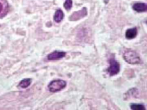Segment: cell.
<instances>
[{
    "mask_svg": "<svg viewBox=\"0 0 147 110\" xmlns=\"http://www.w3.org/2000/svg\"><path fill=\"white\" fill-rule=\"evenodd\" d=\"M123 58L126 62L130 64H139L142 62L139 54L133 50H128L125 52Z\"/></svg>",
    "mask_w": 147,
    "mask_h": 110,
    "instance_id": "6da1fadb",
    "label": "cell"
},
{
    "mask_svg": "<svg viewBox=\"0 0 147 110\" xmlns=\"http://www.w3.org/2000/svg\"><path fill=\"white\" fill-rule=\"evenodd\" d=\"M67 83L65 81L61 80H55L50 82L48 88L50 92L55 93L64 89Z\"/></svg>",
    "mask_w": 147,
    "mask_h": 110,
    "instance_id": "7a4b0ae2",
    "label": "cell"
},
{
    "mask_svg": "<svg viewBox=\"0 0 147 110\" xmlns=\"http://www.w3.org/2000/svg\"><path fill=\"white\" fill-rule=\"evenodd\" d=\"M120 71V64L114 58L110 59V66L107 71L111 76L117 75Z\"/></svg>",
    "mask_w": 147,
    "mask_h": 110,
    "instance_id": "3957f363",
    "label": "cell"
},
{
    "mask_svg": "<svg viewBox=\"0 0 147 110\" xmlns=\"http://www.w3.org/2000/svg\"><path fill=\"white\" fill-rule=\"evenodd\" d=\"M66 53L61 51H55L51 53L47 56V59L49 60H56L61 59L65 56Z\"/></svg>",
    "mask_w": 147,
    "mask_h": 110,
    "instance_id": "277c9868",
    "label": "cell"
},
{
    "mask_svg": "<svg viewBox=\"0 0 147 110\" xmlns=\"http://www.w3.org/2000/svg\"><path fill=\"white\" fill-rule=\"evenodd\" d=\"M138 34V31L137 28H132L127 30L125 32V37L127 39H134L137 37Z\"/></svg>",
    "mask_w": 147,
    "mask_h": 110,
    "instance_id": "5b68a950",
    "label": "cell"
},
{
    "mask_svg": "<svg viewBox=\"0 0 147 110\" xmlns=\"http://www.w3.org/2000/svg\"><path fill=\"white\" fill-rule=\"evenodd\" d=\"M133 9L137 12H145L147 10V5L144 3H137L133 5Z\"/></svg>",
    "mask_w": 147,
    "mask_h": 110,
    "instance_id": "8992f818",
    "label": "cell"
},
{
    "mask_svg": "<svg viewBox=\"0 0 147 110\" xmlns=\"http://www.w3.org/2000/svg\"><path fill=\"white\" fill-rule=\"evenodd\" d=\"M7 7L6 0H0V16L6 13L7 10Z\"/></svg>",
    "mask_w": 147,
    "mask_h": 110,
    "instance_id": "52a82bcc",
    "label": "cell"
},
{
    "mask_svg": "<svg viewBox=\"0 0 147 110\" xmlns=\"http://www.w3.org/2000/svg\"><path fill=\"white\" fill-rule=\"evenodd\" d=\"M64 17L63 11L61 9H58L55 12L54 16V20L57 23H59L62 21Z\"/></svg>",
    "mask_w": 147,
    "mask_h": 110,
    "instance_id": "ba28073f",
    "label": "cell"
},
{
    "mask_svg": "<svg viewBox=\"0 0 147 110\" xmlns=\"http://www.w3.org/2000/svg\"><path fill=\"white\" fill-rule=\"evenodd\" d=\"M31 82L30 79H24L19 83V86L22 88H26L30 85Z\"/></svg>",
    "mask_w": 147,
    "mask_h": 110,
    "instance_id": "9c48e42d",
    "label": "cell"
},
{
    "mask_svg": "<svg viewBox=\"0 0 147 110\" xmlns=\"http://www.w3.org/2000/svg\"><path fill=\"white\" fill-rule=\"evenodd\" d=\"M130 108L134 110H146L145 105L142 104H131L130 105Z\"/></svg>",
    "mask_w": 147,
    "mask_h": 110,
    "instance_id": "30bf717a",
    "label": "cell"
},
{
    "mask_svg": "<svg viewBox=\"0 0 147 110\" xmlns=\"http://www.w3.org/2000/svg\"><path fill=\"white\" fill-rule=\"evenodd\" d=\"M72 3L71 0H66L64 4V8L67 10H69L72 7Z\"/></svg>",
    "mask_w": 147,
    "mask_h": 110,
    "instance_id": "8fae6325",
    "label": "cell"
}]
</instances>
